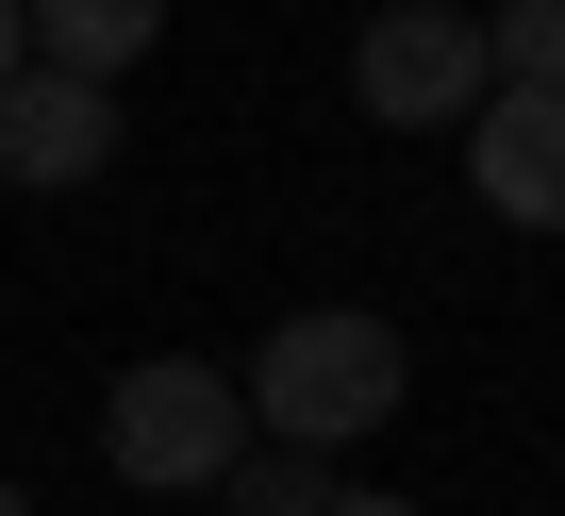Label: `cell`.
<instances>
[{"mask_svg":"<svg viewBox=\"0 0 565 516\" xmlns=\"http://www.w3.org/2000/svg\"><path fill=\"white\" fill-rule=\"evenodd\" d=\"M233 400H249V433H282V450H366V433L416 400V350H399V317L317 301V317H282V334L233 367Z\"/></svg>","mask_w":565,"mask_h":516,"instance_id":"cell-1","label":"cell"},{"mask_svg":"<svg viewBox=\"0 0 565 516\" xmlns=\"http://www.w3.org/2000/svg\"><path fill=\"white\" fill-rule=\"evenodd\" d=\"M233 450H249V400H233L200 350H150V367L100 383V466H117V483L200 499V483H233Z\"/></svg>","mask_w":565,"mask_h":516,"instance_id":"cell-2","label":"cell"},{"mask_svg":"<svg viewBox=\"0 0 565 516\" xmlns=\"http://www.w3.org/2000/svg\"><path fill=\"white\" fill-rule=\"evenodd\" d=\"M350 101L383 134H466V101H482V0H383V18L350 34Z\"/></svg>","mask_w":565,"mask_h":516,"instance_id":"cell-3","label":"cell"},{"mask_svg":"<svg viewBox=\"0 0 565 516\" xmlns=\"http://www.w3.org/2000/svg\"><path fill=\"white\" fill-rule=\"evenodd\" d=\"M466 183L499 233H565V84H482L466 101Z\"/></svg>","mask_w":565,"mask_h":516,"instance_id":"cell-4","label":"cell"},{"mask_svg":"<svg viewBox=\"0 0 565 516\" xmlns=\"http://www.w3.org/2000/svg\"><path fill=\"white\" fill-rule=\"evenodd\" d=\"M100 167H117V84H84V67L0 84V183H100Z\"/></svg>","mask_w":565,"mask_h":516,"instance_id":"cell-5","label":"cell"},{"mask_svg":"<svg viewBox=\"0 0 565 516\" xmlns=\"http://www.w3.org/2000/svg\"><path fill=\"white\" fill-rule=\"evenodd\" d=\"M34 18V67H84V84H117L150 34H167V0H18Z\"/></svg>","mask_w":565,"mask_h":516,"instance_id":"cell-6","label":"cell"},{"mask_svg":"<svg viewBox=\"0 0 565 516\" xmlns=\"http://www.w3.org/2000/svg\"><path fill=\"white\" fill-rule=\"evenodd\" d=\"M482 84H565V0H482Z\"/></svg>","mask_w":565,"mask_h":516,"instance_id":"cell-7","label":"cell"},{"mask_svg":"<svg viewBox=\"0 0 565 516\" xmlns=\"http://www.w3.org/2000/svg\"><path fill=\"white\" fill-rule=\"evenodd\" d=\"M317 499H333V450H282V433L233 450V516H317Z\"/></svg>","mask_w":565,"mask_h":516,"instance_id":"cell-8","label":"cell"},{"mask_svg":"<svg viewBox=\"0 0 565 516\" xmlns=\"http://www.w3.org/2000/svg\"><path fill=\"white\" fill-rule=\"evenodd\" d=\"M317 516H416V499H383V483H333V499H317Z\"/></svg>","mask_w":565,"mask_h":516,"instance_id":"cell-9","label":"cell"},{"mask_svg":"<svg viewBox=\"0 0 565 516\" xmlns=\"http://www.w3.org/2000/svg\"><path fill=\"white\" fill-rule=\"evenodd\" d=\"M18 67H34V18H18V0H0V84H18Z\"/></svg>","mask_w":565,"mask_h":516,"instance_id":"cell-10","label":"cell"},{"mask_svg":"<svg viewBox=\"0 0 565 516\" xmlns=\"http://www.w3.org/2000/svg\"><path fill=\"white\" fill-rule=\"evenodd\" d=\"M0 516H34V499H18V483H0Z\"/></svg>","mask_w":565,"mask_h":516,"instance_id":"cell-11","label":"cell"}]
</instances>
